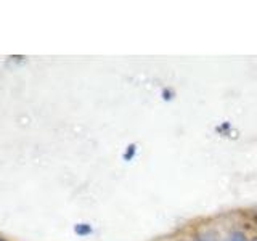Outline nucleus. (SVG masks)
Wrapping results in <instances>:
<instances>
[{
    "instance_id": "f257e3e1",
    "label": "nucleus",
    "mask_w": 257,
    "mask_h": 241,
    "mask_svg": "<svg viewBox=\"0 0 257 241\" xmlns=\"http://www.w3.org/2000/svg\"><path fill=\"white\" fill-rule=\"evenodd\" d=\"M74 231L80 236H87V235H90L93 230H92V225H88V223H76Z\"/></svg>"
},
{
    "instance_id": "f03ea898",
    "label": "nucleus",
    "mask_w": 257,
    "mask_h": 241,
    "mask_svg": "<svg viewBox=\"0 0 257 241\" xmlns=\"http://www.w3.org/2000/svg\"><path fill=\"white\" fill-rule=\"evenodd\" d=\"M228 241H247V239L243 231H231L228 236Z\"/></svg>"
},
{
    "instance_id": "7ed1b4c3",
    "label": "nucleus",
    "mask_w": 257,
    "mask_h": 241,
    "mask_svg": "<svg viewBox=\"0 0 257 241\" xmlns=\"http://www.w3.org/2000/svg\"><path fill=\"white\" fill-rule=\"evenodd\" d=\"M134 153H135V145H131V147H128V150H127V153L124 155V159H131V156H134Z\"/></svg>"
},
{
    "instance_id": "20e7f679",
    "label": "nucleus",
    "mask_w": 257,
    "mask_h": 241,
    "mask_svg": "<svg viewBox=\"0 0 257 241\" xmlns=\"http://www.w3.org/2000/svg\"><path fill=\"white\" fill-rule=\"evenodd\" d=\"M254 220H255V223H257V214L254 215Z\"/></svg>"
},
{
    "instance_id": "39448f33",
    "label": "nucleus",
    "mask_w": 257,
    "mask_h": 241,
    "mask_svg": "<svg viewBox=\"0 0 257 241\" xmlns=\"http://www.w3.org/2000/svg\"><path fill=\"white\" fill-rule=\"evenodd\" d=\"M0 241H7L5 238H2V236H0Z\"/></svg>"
},
{
    "instance_id": "423d86ee",
    "label": "nucleus",
    "mask_w": 257,
    "mask_h": 241,
    "mask_svg": "<svg viewBox=\"0 0 257 241\" xmlns=\"http://www.w3.org/2000/svg\"><path fill=\"white\" fill-rule=\"evenodd\" d=\"M251 241H257V236H255V238H252V239H251Z\"/></svg>"
},
{
    "instance_id": "0eeeda50",
    "label": "nucleus",
    "mask_w": 257,
    "mask_h": 241,
    "mask_svg": "<svg viewBox=\"0 0 257 241\" xmlns=\"http://www.w3.org/2000/svg\"><path fill=\"white\" fill-rule=\"evenodd\" d=\"M195 241H198V239H195Z\"/></svg>"
}]
</instances>
